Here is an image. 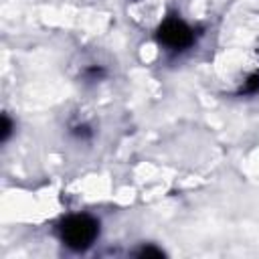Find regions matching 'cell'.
Wrapping results in <instances>:
<instances>
[{
	"label": "cell",
	"instance_id": "1",
	"mask_svg": "<svg viewBox=\"0 0 259 259\" xmlns=\"http://www.w3.org/2000/svg\"><path fill=\"white\" fill-rule=\"evenodd\" d=\"M99 235V223L89 214H73L61 225V239L75 251L87 249Z\"/></svg>",
	"mask_w": 259,
	"mask_h": 259
},
{
	"label": "cell",
	"instance_id": "3",
	"mask_svg": "<svg viewBox=\"0 0 259 259\" xmlns=\"http://www.w3.org/2000/svg\"><path fill=\"white\" fill-rule=\"evenodd\" d=\"M255 91H259V73L251 75L245 83V93H255Z\"/></svg>",
	"mask_w": 259,
	"mask_h": 259
},
{
	"label": "cell",
	"instance_id": "5",
	"mask_svg": "<svg viewBox=\"0 0 259 259\" xmlns=\"http://www.w3.org/2000/svg\"><path fill=\"white\" fill-rule=\"evenodd\" d=\"M164 253L160 251V249H156V247H144L142 251H140V257H162Z\"/></svg>",
	"mask_w": 259,
	"mask_h": 259
},
{
	"label": "cell",
	"instance_id": "4",
	"mask_svg": "<svg viewBox=\"0 0 259 259\" xmlns=\"http://www.w3.org/2000/svg\"><path fill=\"white\" fill-rule=\"evenodd\" d=\"M10 132H12V121L4 115L2 117V134H0V138H2V142H6L8 140V136H10Z\"/></svg>",
	"mask_w": 259,
	"mask_h": 259
},
{
	"label": "cell",
	"instance_id": "2",
	"mask_svg": "<svg viewBox=\"0 0 259 259\" xmlns=\"http://www.w3.org/2000/svg\"><path fill=\"white\" fill-rule=\"evenodd\" d=\"M158 38H160L166 47H170V49H186V47L192 42L194 34H192V30H190V26L184 24L182 20H178V18H168V20L162 22V26L158 28Z\"/></svg>",
	"mask_w": 259,
	"mask_h": 259
}]
</instances>
